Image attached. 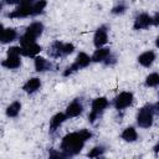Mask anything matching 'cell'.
Listing matches in <instances>:
<instances>
[{
	"label": "cell",
	"instance_id": "cell-23",
	"mask_svg": "<svg viewBox=\"0 0 159 159\" xmlns=\"http://www.w3.org/2000/svg\"><path fill=\"white\" fill-rule=\"evenodd\" d=\"M106 150H107V148H106L104 145L97 144V145L92 147V148L87 152L86 157H87V158H101V157H103V155L106 154Z\"/></svg>",
	"mask_w": 159,
	"mask_h": 159
},
{
	"label": "cell",
	"instance_id": "cell-5",
	"mask_svg": "<svg viewBox=\"0 0 159 159\" xmlns=\"http://www.w3.org/2000/svg\"><path fill=\"white\" fill-rule=\"evenodd\" d=\"M154 117H155V113H154L153 103H145L138 109L135 114L137 127L142 129H149L154 123Z\"/></svg>",
	"mask_w": 159,
	"mask_h": 159
},
{
	"label": "cell",
	"instance_id": "cell-18",
	"mask_svg": "<svg viewBox=\"0 0 159 159\" xmlns=\"http://www.w3.org/2000/svg\"><path fill=\"white\" fill-rule=\"evenodd\" d=\"M20 35H19V31L15 29V27H4L1 30V36H0V41L2 45H7V43H11L16 40H19Z\"/></svg>",
	"mask_w": 159,
	"mask_h": 159
},
{
	"label": "cell",
	"instance_id": "cell-16",
	"mask_svg": "<svg viewBox=\"0 0 159 159\" xmlns=\"http://www.w3.org/2000/svg\"><path fill=\"white\" fill-rule=\"evenodd\" d=\"M41 87H42V82H41L40 77H30L25 81L21 89L26 94H34V93L39 92L41 89Z\"/></svg>",
	"mask_w": 159,
	"mask_h": 159
},
{
	"label": "cell",
	"instance_id": "cell-4",
	"mask_svg": "<svg viewBox=\"0 0 159 159\" xmlns=\"http://www.w3.org/2000/svg\"><path fill=\"white\" fill-rule=\"evenodd\" d=\"M43 31H45L43 22H41V21H32L30 25H27L25 27L24 34L20 35V37H19L20 45H26V43L36 42L37 39L42 36Z\"/></svg>",
	"mask_w": 159,
	"mask_h": 159
},
{
	"label": "cell",
	"instance_id": "cell-15",
	"mask_svg": "<svg viewBox=\"0 0 159 159\" xmlns=\"http://www.w3.org/2000/svg\"><path fill=\"white\" fill-rule=\"evenodd\" d=\"M155 60H157V53H155V51H153V50L143 51V52L139 53L138 57H137V62H138L142 67H144V68H150V67L153 66V63L155 62Z\"/></svg>",
	"mask_w": 159,
	"mask_h": 159
},
{
	"label": "cell",
	"instance_id": "cell-28",
	"mask_svg": "<svg viewBox=\"0 0 159 159\" xmlns=\"http://www.w3.org/2000/svg\"><path fill=\"white\" fill-rule=\"evenodd\" d=\"M153 16V26H157V27H159V11H157L154 15H152Z\"/></svg>",
	"mask_w": 159,
	"mask_h": 159
},
{
	"label": "cell",
	"instance_id": "cell-1",
	"mask_svg": "<svg viewBox=\"0 0 159 159\" xmlns=\"http://www.w3.org/2000/svg\"><path fill=\"white\" fill-rule=\"evenodd\" d=\"M92 137H93L92 130L87 128L70 132L61 138L60 149L67 155V158H73L83 150L86 143L91 140Z\"/></svg>",
	"mask_w": 159,
	"mask_h": 159
},
{
	"label": "cell",
	"instance_id": "cell-26",
	"mask_svg": "<svg viewBox=\"0 0 159 159\" xmlns=\"http://www.w3.org/2000/svg\"><path fill=\"white\" fill-rule=\"evenodd\" d=\"M117 61H118V60H117V56L112 52V55L103 62V66H106V67H113V66L117 63Z\"/></svg>",
	"mask_w": 159,
	"mask_h": 159
},
{
	"label": "cell",
	"instance_id": "cell-19",
	"mask_svg": "<svg viewBox=\"0 0 159 159\" xmlns=\"http://www.w3.org/2000/svg\"><path fill=\"white\" fill-rule=\"evenodd\" d=\"M20 46L22 47V56L24 57L35 58L42 51V46L40 43H37V41L31 42V43H26V45H20Z\"/></svg>",
	"mask_w": 159,
	"mask_h": 159
},
{
	"label": "cell",
	"instance_id": "cell-25",
	"mask_svg": "<svg viewBox=\"0 0 159 159\" xmlns=\"http://www.w3.org/2000/svg\"><path fill=\"white\" fill-rule=\"evenodd\" d=\"M48 158L50 159H68L67 155L58 148V149H50L48 150Z\"/></svg>",
	"mask_w": 159,
	"mask_h": 159
},
{
	"label": "cell",
	"instance_id": "cell-11",
	"mask_svg": "<svg viewBox=\"0 0 159 159\" xmlns=\"http://www.w3.org/2000/svg\"><path fill=\"white\" fill-rule=\"evenodd\" d=\"M108 26L107 25H99L94 34H93V39H92V42H93V46L96 48L98 47H103L107 45L108 42Z\"/></svg>",
	"mask_w": 159,
	"mask_h": 159
},
{
	"label": "cell",
	"instance_id": "cell-7",
	"mask_svg": "<svg viewBox=\"0 0 159 159\" xmlns=\"http://www.w3.org/2000/svg\"><path fill=\"white\" fill-rule=\"evenodd\" d=\"M36 0H21V2L10 11L6 17L15 20V19H26V17H35L34 16V4Z\"/></svg>",
	"mask_w": 159,
	"mask_h": 159
},
{
	"label": "cell",
	"instance_id": "cell-29",
	"mask_svg": "<svg viewBox=\"0 0 159 159\" xmlns=\"http://www.w3.org/2000/svg\"><path fill=\"white\" fill-rule=\"evenodd\" d=\"M153 153H154V155H155V157L159 154V140L154 144V147H153Z\"/></svg>",
	"mask_w": 159,
	"mask_h": 159
},
{
	"label": "cell",
	"instance_id": "cell-10",
	"mask_svg": "<svg viewBox=\"0 0 159 159\" xmlns=\"http://www.w3.org/2000/svg\"><path fill=\"white\" fill-rule=\"evenodd\" d=\"M84 112V106L82 103V99L80 97L72 99L67 107L65 108V113L66 116L68 117V119H72V118H77L80 116H82V113Z\"/></svg>",
	"mask_w": 159,
	"mask_h": 159
},
{
	"label": "cell",
	"instance_id": "cell-2",
	"mask_svg": "<svg viewBox=\"0 0 159 159\" xmlns=\"http://www.w3.org/2000/svg\"><path fill=\"white\" fill-rule=\"evenodd\" d=\"M76 50V46L72 42H63L60 40L52 41L47 47V55L50 58L58 60L62 57H67L71 53H73Z\"/></svg>",
	"mask_w": 159,
	"mask_h": 159
},
{
	"label": "cell",
	"instance_id": "cell-30",
	"mask_svg": "<svg viewBox=\"0 0 159 159\" xmlns=\"http://www.w3.org/2000/svg\"><path fill=\"white\" fill-rule=\"evenodd\" d=\"M153 108H154V113H155V116H159V102L153 103Z\"/></svg>",
	"mask_w": 159,
	"mask_h": 159
},
{
	"label": "cell",
	"instance_id": "cell-24",
	"mask_svg": "<svg viewBox=\"0 0 159 159\" xmlns=\"http://www.w3.org/2000/svg\"><path fill=\"white\" fill-rule=\"evenodd\" d=\"M127 10H128V5L125 2H118L111 9V14L114 16H120V15L125 14Z\"/></svg>",
	"mask_w": 159,
	"mask_h": 159
},
{
	"label": "cell",
	"instance_id": "cell-20",
	"mask_svg": "<svg viewBox=\"0 0 159 159\" xmlns=\"http://www.w3.org/2000/svg\"><path fill=\"white\" fill-rule=\"evenodd\" d=\"M120 139L125 143H135L139 139V134H138L135 127H133V125L125 127L120 132Z\"/></svg>",
	"mask_w": 159,
	"mask_h": 159
},
{
	"label": "cell",
	"instance_id": "cell-14",
	"mask_svg": "<svg viewBox=\"0 0 159 159\" xmlns=\"http://www.w3.org/2000/svg\"><path fill=\"white\" fill-rule=\"evenodd\" d=\"M34 68L37 73H45L55 70V65L51 60L43 57V56H36L34 58Z\"/></svg>",
	"mask_w": 159,
	"mask_h": 159
},
{
	"label": "cell",
	"instance_id": "cell-3",
	"mask_svg": "<svg viewBox=\"0 0 159 159\" xmlns=\"http://www.w3.org/2000/svg\"><path fill=\"white\" fill-rule=\"evenodd\" d=\"M111 106V102L107 97L104 96H99L96 97L91 101V111L88 113V123L89 124H96V122L103 116V113L108 109V107Z\"/></svg>",
	"mask_w": 159,
	"mask_h": 159
},
{
	"label": "cell",
	"instance_id": "cell-12",
	"mask_svg": "<svg viewBox=\"0 0 159 159\" xmlns=\"http://www.w3.org/2000/svg\"><path fill=\"white\" fill-rule=\"evenodd\" d=\"M68 119V117L66 116L65 112H57L55 113L51 118H50V123H48V133L51 135H55L58 129L63 125V123Z\"/></svg>",
	"mask_w": 159,
	"mask_h": 159
},
{
	"label": "cell",
	"instance_id": "cell-6",
	"mask_svg": "<svg viewBox=\"0 0 159 159\" xmlns=\"http://www.w3.org/2000/svg\"><path fill=\"white\" fill-rule=\"evenodd\" d=\"M91 63H92V57H91L87 52L81 51V52H78L77 56L75 57L73 62H72L71 65H68V66L62 71V76H63V77H70V76L75 75L76 72L81 71V70H83V68H86V67H88Z\"/></svg>",
	"mask_w": 159,
	"mask_h": 159
},
{
	"label": "cell",
	"instance_id": "cell-27",
	"mask_svg": "<svg viewBox=\"0 0 159 159\" xmlns=\"http://www.w3.org/2000/svg\"><path fill=\"white\" fill-rule=\"evenodd\" d=\"M1 2H2L1 4L2 6L4 5H7V6H17L21 2V0H2Z\"/></svg>",
	"mask_w": 159,
	"mask_h": 159
},
{
	"label": "cell",
	"instance_id": "cell-22",
	"mask_svg": "<svg viewBox=\"0 0 159 159\" xmlns=\"http://www.w3.org/2000/svg\"><path fill=\"white\" fill-rule=\"evenodd\" d=\"M144 86L147 88H155L159 86V72H150L144 78Z\"/></svg>",
	"mask_w": 159,
	"mask_h": 159
},
{
	"label": "cell",
	"instance_id": "cell-9",
	"mask_svg": "<svg viewBox=\"0 0 159 159\" xmlns=\"http://www.w3.org/2000/svg\"><path fill=\"white\" fill-rule=\"evenodd\" d=\"M153 26V16L148 12H140L138 14L133 20V30L140 31V30H148Z\"/></svg>",
	"mask_w": 159,
	"mask_h": 159
},
{
	"label": "cell",
	"instance_id": "cell-8",
	"mask_svg": "<svg viewBox=\"0 0 159 159\" xmlns=\"http://www.w3.org/2000/svg\"><path fill=\"white\" fill-rule=\"evenodd\" d=\"M133 102H134V94H133V92H130V91H122L117 96L113 97V99L111 101V106L118 113H123L127 108L132 107Z\"/></svg>",
	"mask_w": 159,
	"mask_h": 159
},
{
	"label": "cell",
	"instance_id": "cell-31",
	"mask_svg": "<svg viewBox=\"0 0 159 159\" xmlns=\"http://www.w3.org/2000/svg\"><path fill=\"white\" fill-rule=\"evenodd\" d=\"M154 45H155V47L159 50V35L155 37V40H154Z\"/></svg>",
	"mask_w": 159,
	"mask_h": 159
},
{
	"label": "cell",
	"instance_id": "cell-21",
	"mask_svg": "<svg viewBox=\"0 0 159 159\" xmlns=\"http://www.w3.org/2000/svg\"><path fill=\"white\" fill-rule=\"evenodd\" d=\"M21 108H22L21 102L20 101H14L10 104H7V107L5 108V114H6L7 118H16L20 114Z\"/></svg>",
	"mask_w": 159,
	"mask_h": 159
},
{
	"label": "cell",
	"instance_id": "cell-17",
	"mask_svg": "<svg viewBox=\"0 0 159 159\" xmlns=\"http://www.w3.org/2000/svg\"><path fill=\"white\" fill-rule=\"evenodd\" d=\"M112 55V50L108 46H103V47H98L93 51V53L91 55L92 57V63H102Z\"/></svg>",
	"mask_w": 159,
	"mask_h": 159
},
{
	"label": "cell",
	"instance_id": "cell-13",
	"mask_svg": "<svg viewBox=\"0 0 159 159\" xmlns=\"http://www.w3.org/2000/svg\"><path fill=\"white\" fill-rule=\"evenodd\" d=\"M21 55H15V53H6V57L1 61V67L9 71H16L21 67L22 60Z\"/></svg>",
	"mask_w": 159,
	"mask_h": 159
}]
</instances>
